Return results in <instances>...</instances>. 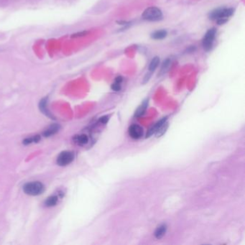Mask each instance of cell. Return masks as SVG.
Here are the masks:
<instances>
[{"instance_id":"6da1fadb","label":"cell","mask_w":245,"mask_h":245,"mask_svg":"<svg viewBox=\"0 0 245 245\" xmlns=\"http://www.w3.org/2000/svg\"><path fill=\"white\" fill-rule=\"evenodd\" d=\"M142 17L143 19L147 21H158L162 19V13L159 8L155 7H150L147 8L143 12Z\"/></svg>"},{"instance_id":"7a4b0ae2","label":"cell","mask_w":245,"mask_h":245,"mask_svg":"<svg viewBox=\"0 0 245 245\" xmlns=\"http://www.w3.org/2000/svg\"><path fill=\"white\" fill-rule=\"evenodd\" d=\"M44 185L40 182H31L25 184L23 187V191L26 194L30 196H38L43 193Z\"/></svg>"},{"instance_id":"3957f363","label":"cell","mask_w":245,"mask_h":245,"mask_svg":"<svg viewBox=\"0 0 245 245\" xmlns=\"http://www.w3.org/2000/svg\"><path fill=\"white\" fill-rule=\"evenodd\" d=\"M233 14L234 10L232 8H219L209 14V19L216 21L220 19H228Z\"/></svg>"},{"instance_id":"277c9868","label":"cell","mask_w":245,"mask_h":245,"mask_svg":"<svg viewBox=\"0 0 245 245\" xmlns=\"http://www.w3.org/2000/svg\"><path fill=\"white\" fill-rule=\"evenodd\" d=\"M216 34V28L209 29L205 34L202 40V45L206 51H209L212 48L214 41L215 40Z\"/></svg>"},{"instance_id":"5b68a950","label":"cell","mask_w":245,"mask_h":245,"mask_svg":"<svg viewBox=\"0 0 245 245\" xmlns=\"http://www.w3.org/2000/svg\"><path fill=\"white\" fill-rule=\"evenodd\" d=\"M74 159V153L71 151L62 152L57 159V163L60 166L69 165Z\"/></svg>"},{"instance_id":"8992f818","label":"cell","mask_w":245,"mask_h":245,"mask_svg":"<svg viewBox=\"0 0 245 245\" xmlns=\"http://www.w3.org/2000/svg\"><path fill=\"white\" fill-rule=\"evenodd\" d=\"M129 135L132 139H137L142 137L143 135V129L142 127L139 126L137 124H132L129 128Z\"/></svg>"},{"instance_id":"52a82bcc","label":"cell","mask_w":245,"mask_h":245,"mask_svg":"<svg viewBox=\"0 0 245 245\" xmlns=\"http://www.w3.org/2000/svg\"><path fill=\"white\" fill-rule=\"evenodd\" d=\"M166 121H167V118H166V117L165 118H162V119H161V120L159 121L158 122H157L155 125H153V126L149 130V131H148L147 134V137H150V136L153 135V134H155V132H157V130H158V128L160 127L162 124H164V123H165Z\"/></svg>"},{"instance_id":"ba28073f","label":"cell","mask_w":245,"mask_h":245,"mask_svg":"<svg viewBox=\"0 0 245 245\" xmlns=\"http://www.w3.org/2000/svg\"><path fill=\"white\" fill-rule=\"evenodd\" d=\"M168 33L166 30H161L154 32V33L152 34L151 37L152 38L154 39V40H162V39L166 37Z\"/></svg>"},{"instance_id":"9c48e42d","label":"cell","mask_w":245,"mask_h":245,"mask_svg":"<svg viewBox=\"0 0 245 245\" xmlns=\"http://www.w3.org/2000/svg\"><path fill=\"white\" fill-rule=\"evenodd\" d=\"M166 231H167V226H166V225L165 224L160 225V226L157 227V229L155 230V237L158 239H161V238L163 237V236L165 234Z\"/></svg>"},{"instance_id":"30bf717a","label":"cell","mask_w":245,"mask_h":245,"mask_svg":"<svg viewBox=\"0 0 245 245\" xmlns=\"http://www.w3.org/2000/svg\"><path fill=\"white\" fill-rule=\"evenodd\" d=\"M75 142L77 144H80V145H83V144H87L89 142V138L86 135H76L74 137Z\"/></svg>"},{"instance_id":"8fae6325","label":"cell","mask_w":245,"mask_h":245,"mask_svg":"<svg viewBox=\"0 0 245 245\" xmlns=\"http://www.w3.org/2000/svg\"><path fill=\"white\" fill-rule=\"evenodd\" d=\"M40 110L43 112L44 114H45L46 115L48 116V117H52L51 113L48 112V109H47V99H43L40 101Z\"/></svg>"},{"instance_id":"7c38bea8","label":"cell","mask_w":245,"mask_h":245,"mask_svg":"<svg viewBox=\"0 0 245 245\" xmlns=\"http://www.w3.org/2000/svg\"><path fill=\"white\" fill-rule=\"evenodd\" d=\"M159 63H160V58H159V57L157 56L154 57L150 63L149 66L150 71L153 72V71H155V70L157 68V66H158Z\"/></svg>"},{"instance_id":"4fadbf2b","label":"cell","mask_w":245,"mask_h":245,"mask_svg":"<svg viewBox=\"0 0 245 245\" xmlns=\"http://www.w3.org/2000/svg\"><path fill=\"white\" fill-rule=\"evenodd\" d=\"M171 59H166V60L162 63V67H161V69H160V74H164V73H165L167 72L168 71L170 66H171Z\"/></svg>"},{"instance_id":"5bb4252c","label":"cell","mask_w":245,"mask_h":245,"mask_svg":"<svg viewBox=\"0 0 245 245\" xmlns=\"http://www.w3.org/2000/svg\"><path fill=\"white\" fill-rule=\"evenodd\" d=\"M57 203H58V197L55 196H52L46 199L45 202V206H47L50 207L56 205Z\"/></svg>"},{"instance_id":"9a60e30c","label":"cell","mask_w":245,"mask_h":245,"mask_svg":"<svg viewBox=\"0 0 245 245\" xmlns=\"http://www.w3.org/2000/svg\"><path fill=\"white\" fill-rule=\"evenodd\" d=\"M58 130L59 126H58V125H53V126H51V127H49V129H48V130L44 132V135L45 136V137H49V136H51L54 135L55 133H56V132L58 131Z\"/></svg>"},{"instance_id":"2e32d148","label":"cell","mask_w":245,"mask_h":245,"mask_svg":"<svg viewBox=\"0 0 245 245\" xmlns=\"http://www.w3.org/2000/svg\"><path fill=\"white\" fill-rule=\"evenodd\" d=\"M147 106V101H145L136 111L135 117H140L141 115H142L144 113V112H145Z\"/></svg>"},{"instance_id":"e0dca14e","label":"cell","mask_w":245,"mask_h":245,"mask_svg":"<svg viewBox=\"0 0 245 245\" xmlns=\"http://www.w3.org/2000/svg\"><path fill=\"white\" fill-rule=\"evenodd\" d=\"M168 124L167 121H165L164 124H162L160 127L158 128V130H157V132H155V134H156L157 137H160L161 135H163L164 133H165L166 130L168 129Z\"/></svg>"},{"instance_id":"ac0fdd59","label":"cell","mask_w":245,"mask_h":245,"mask_svg":"<svg viewBox=\"0 0 245 245\" xmlns=\"http://www.w3.org/2000/svg\"><path fill=\"white\" fill-rule=\"evenodd\" d=\"M39 140H40V137H39V136H35V137H31V138L26 139L23 142V143L27 144H30V143H32V142H36Z\"/></svg>"},{"instance_id":"d6986e66","label":"cell","mask_w":245,"mask_h":245,"mask_svg":"<svg viewBox=\"0 0 245 245\" xmlns=\"http://www.w3.org/2000/svg\"><path fill=\"white\" fill-rule=\"evenodd\" d=\"M89 33L88 31H82V32H78V33H76L75 34H73L72 35H71V37L72 38H75V37H83V36H86V35H87V34Z\"/></svg>"},{"instance_id":"ffe728a7","label":"cell","mask_w":245,"mask_h":245,"mask_svg":"<svg viewBox=\"0 0 245 245\" xmlns=\"http://www.w3.org/2000/svg\"><path fill=\"white\" fill-rule=\"evenodd\" d=\"M121 83H118L114 82L113 84L112 85V89L114 91V92H119V91L121 90Z\"/></svg>"},{"instance_id":"44dd1931","label":"cell","mask_w":245,"mask_h":245,"mask_svg":"<svg viewBox=\"0 0 245 245\" xmlns=\"http://www.w3.org/2000/svg\"><path fill=\"white\" fill-rule=\"evenodd\" d=\"M108 120H109V117H107V116H104V117H102L101 119H100V121L104 123V124H106L107 121H108Z\"/></svg>"},{"instance_id":"7402d4cb","label":"cell","mask_w":245,"mask_h":245,"mask_svg":"<svg viewBox=\"0 0 245 245\" xmlns=\"http://www.w3.org/2000/svg\"><path fill=\"white\" fill-rule=\"evenodd\" d=\"M122 80H123L122 77L119 76H117V78H115V80H114V82H116V83H121Z\"/></svg>"},{"instance_id":"603a6c76","label":"cell","mask_w":245,"mask_h":245,"mask_svg":"<svg viewBox=\"0 0 245 245\" xmlns=\"http://www.w3.org/2000/svg\"><path fill=\"white\" fill-rule=\"evenodd\" d=\"M196 51V47L195 46H191V47L188 48V49L187 50L188 53H193Z\"/></svg>"},{"instance_id":"cb8c5ba5","label":"cell","mask_w":245,"mask_h":245,"mask_svg":"<svg viewBox=\"0 0 245 245\" xmlns=\"http://www.w3.org/2000/svg\"><path fill=\"white\" fill-rule=\"evenodd\" d=\"M150 77V74H147V75H146V76H145V78H144V83H145V82H147V80H149Z\"/></svg>"}]
</instances>
